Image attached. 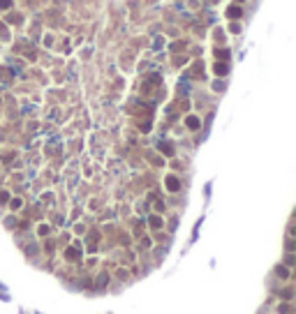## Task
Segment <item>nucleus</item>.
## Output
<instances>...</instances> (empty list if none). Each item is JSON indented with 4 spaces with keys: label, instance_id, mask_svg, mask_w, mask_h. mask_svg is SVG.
I'll list each match as a JSON object with an SVG mask.
<instances>
[{
    "label": "nucleus",
    "instance_id": "nucleus-1",
    "mask_svg": "<svg viewBox=\"0 0 296 314\" xmlns=\"http://www.w3.org/2000/svg\"><path fill=\"white\" fill-rule=\"evenodd\" d=\"M167 187H169L171 192H176V190H178V180H176L174 176H169V178H167Z\"/></svg>",
    "mask_w": 296,
    "mask_h": 314
},
{
    "label": "nucleus",
    "instance_id": "nucleus-6",
    "mask_svg": "<svg viewBox=\"0 0 296 314\" xmlns=\"http://www.w3.org/2000/svg\"><path fill=\"white\" fill-rule=\"evenodd\" d=\"M238 14H241V9H236V7L229 9V16H238Z\"/></svg>",
    "mask_w": 296,
    "mask_h": 314
},
{
    "label": "nucleus",
    "instance_id": "nucleus-5",
    "mask_svg": "<svg viewBox=\"0 0 296 314\" xmlns=\"http://www.w3.org/2000/svg\"><path fill=\"white\" fill-rule=\"evenodd\" d=\"M9 5H12V0H0V7H2V9H7Z\"/></svg>",
    "mask_w": 296,
    "mask_h": 314
},
{
    "label": "nucleus",
    "instance_id": "nucleus-3",
    "mask_svg": "<svg viewBox=\"0 0 296 314\" xmlns=\"http://www.w3.org/2000/svg\"><path fill=\"white\" fill-rule=\"evenodd\" d=\"M67 259H79V252L77 250H67Z\"/></svg>",
    "mask_w": 296,
    "mask_h": 314
},
{
    "label": "nucleus",
    "instance_id": "nucleus-2",
    "mask_svg": "<svg viewBox=\"0 0 296 314\" xmlns=\"http://www.w3.org/2000/svg\"><path fill=\"white\" fill-rule=\"evenodd\" d=\"M187 127H190V130H197V127H199V120H197V118H187Z\"/></svg>",
    "mask_w": 296,
    "mask_h": 314
},
{
    "label": "nucleus",
    "instance_id": "nucleus-4",
    "mask_svg": "<svg viewBox=\"0 0 296 314\" xmlns=\"http://www.w3.org/2000/svg\"><path fill=\"white\" fill-rule=\"evenodd\" d=\"M278 275H280V277H287L289 273H287V268H282V266H280V268H278Z\"/></svg>",
    "mask_w": 296,
    "mask_h": 314
}]
</instances>
